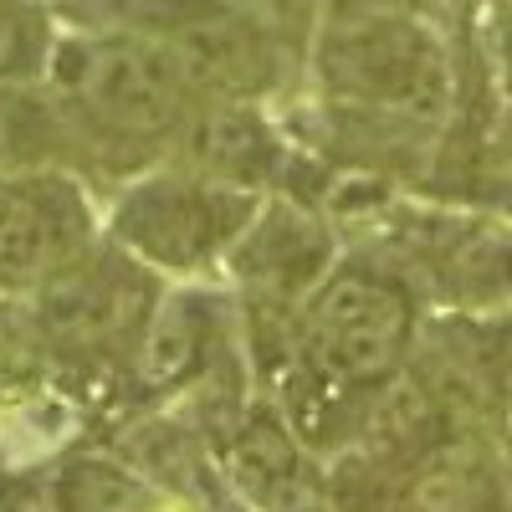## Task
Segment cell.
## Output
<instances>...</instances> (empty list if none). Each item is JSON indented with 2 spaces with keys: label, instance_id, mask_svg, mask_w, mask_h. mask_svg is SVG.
I'll use <instances>...</instances> for the list:
<instances>
[{
  "label": "cell",
  "instance_id": "6da1fadb",
  "mask_svg": "<svg viewBox=\"0 0 512 512\" xmlns=\"http://www.w3.org/2000/svg\"><path fill=\"white\" fill-rule=\"evenodd\" d=\"M41 82L52 88L67 139H93V144L149 149L164 139H180L185 123L205 103L190 88L175 52L134 26L57 36Z\"/></svg>",
  "mask_w": 512,
  "mask_h": 512
},
{
  "label": "cell",
  "instance_id": "7a4b0ae2",
  "mask_svg": "<svg viewBox=\"0 0 512 512\" xmlns=\"http://www.w3.org/2000/svg\"><path fill=\"white\" fill-rule=\"evenodd\" d=\"M318 77L338 103L431 123L451 103L441 41L415 16L400 21H328Z\"/></svg>",
  "mask_w": 512,
  "mask_h": 512
},
{
  "label": "cell",
  "instance_id": "3957f363",
  "mask_svg": "<svg viewBox=\"0 0 512 512\" xmlns=\"http://www.w3.org/2000/svg\"><path fill=\"white\" fill-rule=\"evenodd\" d=\"M256 190L210 175H159L134 185L113 210V241L159 272H200L226 256L256 221Z\"/></svg>",
  "mask_w": 512,
  "mask_h": 512
},
{
  "label": "cell",
  "instance_id": "277c9868",
  "mask_svg": "<svg viewBox=\"0 0 512 512\" xmlns=\"http://www.w3.org/2000/svg\"><path fill=\"white\" fill-rule=\"evenodd\" d=\"M410 338V303L405 292L369 267H344L308 297L303 313V354L313 369L359 384L379 379Z\"/></svg>",
  "mask_w": 512,
  "mask_h": 512
},
{
  "label": "cell",
  "instance_id": "5b68a950",
  "mask_svg": "<svg viewBox=\"0 0 512 512\" xmlns=\"http://www.w3.org/2000/svg\"><path fill=\"white\" fill-rule=\"evenodd\" d=\"M134 31L175 52L205 103H246L277 82V36L231 0H175L164 21Z\"/></svg>",
  "mask_w": 512,
  "mask_h": 512
},
{
  "label": "cell",
  "instance_id": "8992f818",
  "mask_svg": "<svg viewBox=\"0 0 512 512\" xmlns=\"http://www.w3.org/2000/svg\"><path fill=\"white\" fill-rule=\"evenodd\" d=\"M93 246V210L52 164L0 169V287H41Z\"/></svg>",
  "mask_w": 512,
  "mask_h": 512
},
{
  "label": "cell",
  "instance_id": "52a82bcc",
  "mask_svg": "<svg viewBox=\"0 0 512 512\" xmlns=\"http://www.w3.org/2000/svg\"><path fill=\"white\" fill-rule=\"evenodd\" d=\"M36 292H41L36 313L52 338H67V344H113V338H128L144 328L154 308V267H144L118 241L88 246Z\"/></svg>",
  "mask_w": 512,
  "mask_h": 512
},
{
  "label": "cell",
  "instance_id": "ba28073f",
  "mask_svg": "<svg viewBox=\"0 0 512 512\" xmlns=\"http://www.w3.org/2000/svg\"><path fill=\"white\" fill-rule=\"evenodd\" d=\"M231 256H236V277L262 287L272 303H292V297L313 292L328 277L333 241L308 210L267 205V210H256V221L231 246Z\"/></svg>",
  "mask_w": 512,
  "mask_h": 512
},
{
  "label": "cell",
  "instance_id": "9c48e42d",
  "mask_svg": "<svg viewBox=\"0 0 512 512\" xmlns=\"http://www.w3.org/2000/svg\"><path fill=\"white\" fill-rule=\"evenodd\" d=\"M185 149L190 159L200 164L195 175H210V180H226V185H241V190H256L282 159L272 128L256 118L246 103H216L185 123Z\"/></svg>",
  "mask_w": 512,
  "mask_h": 512
},
{
  "label": "cell",
  "instance_id": "30bf717a",
  "mask_svg": "<svg viewBox=\"0 0 512 512\" xmlns=\"http://www.w3.org/2000/svg\"><path fill=\"white\" fill-rule=\"evenodd\" d=\"M57 47L52 16L36 0H0V88H36Z\"/></svg>",
  "mask_w": 512,
  "mask_h": 512
},
{
  "label": "cell",
  "instance_id": "8fae6325",
  "mask_svg": "<svg viewBox=\"0 0 512 512\" xmlns=\"http://www.w3.org/2000/svg\"><path fill=\"white\" fill-rule=\"evenodd\" d=\"M425 0H328L333 21H400L415 16Z\"/></svg>",
  "mask_w": 512,
  "mask_h": 512
},
{
  "label": "cell",
  "instance_id": "7c38bea8",
  "mask_svg": "<svg viewBox=\"0 0 512 512\" xmlns=\"http://www.w3.org/2000/svg\"><path fill=\"white\" fill-rule=\"evenodd\" d=\"M313 11H318V0H256L251 16L277 36V31H308Z\"/></svg>",
  "mask_w": 512,
  "mask_h": 512
},
{
  "label": "cell",
  "instance_id": "4fadbf2b",
  "mask_svg": "<svg viewBox=\"0 0 512 512\" xmlns=\"http://www.w3.org/2000/svg\"><path fill=\"white\" fill-rule=\"evenodd\" d=\"M502 415H507V436H512V379H507V395H502Z\"/></svg>",
  "mask_w": 512,
  "mask_h": 512
}]
</instances>
